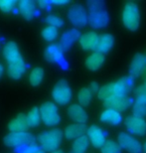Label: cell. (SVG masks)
Wrapping results in <instances>:
<instances>
[{"label":"cell","instance_id":"cell-16","mask_svg":"<svg viewBox=\"0 0 146 153\" xmlns=\"http://www.w3.org/2000/svg\"><path fill=\"white\" fill-rule=\"evenodd\" d=\"M68 115L76 123L84 124L89 119V116H87V114L84 111V108L82 105H77V103L70 105V108H68Z\"/></svg>","mask_w":146,"mask_h":153},{"label":"cell","instance_id":"cell-7","mask_svg":"<svg viewBox=\"0 0 146 153\" xmlns=\"http://www.w3.org/2000/svg\"><path fill=\"white\" fill-rule=\"evenodd\" d=\"M68 18L70 22L78 28H83L89 24V12L81 4H75L69 9Z\"/></svg>","mask_w":146,"mask_h":153},{"label":"cell","instance_id":"cell-42","mask_svg":"<svg viewBox=\"0 0 146 153\" xmlns=\"http://www.w3.org/2000/svg\"><path fill=\"white\" fill-rule=\"evenodd\" d=\"M35 153H45V151L43 150V149H39V150L37 152H35Z\"/></svg>","mask_w":146,"mask_h":153},{"label":"cell","instance_id":"cell-28","mask_svg":"<svg viewBox=\"0 0 146 153\" xmlns=\"http://www.w3.org/2000/svg\"><path fill=\"white\" fill-rule=\"evenodd\" d=\"M97 97L99 100H104V102L114 97V82H109L100 88L97 93Z\"/></svg>","mask_w":146,"mask_h":153},{"label":"cell","instance_id":"cell-29","mask_svg":"<svg viewBox=\"0 0 146 153\" xmlns=\"http://www.w3.org/2000/svg\"><path fill=\"white\" fill-rule=\"evenodd\" d=\"M44 78V69L41 67H36L31 71L29 76V82L33 87H38Z\"/></svg>","mask_w":146,"mask_h":153},{"label":"cell","instance_id":"cell-6","mask_svg":"<svg viewBox=\"0 0 146 153\" xmlns=\"http://www.w3.org/2000/svg\"><path fill=\"white\" fill-rule=\"evenodd\" d=\"M52 97L57 103L61 105H66L72 100V90L66 79H60L55 85L52 91Z\"/></svg>","mask_w":146,"mask_h":153},{"label":"cell","instance_id":"cell-2","mask_svg":"<svg viewBox=\"0 0 146 153\" xmlns=\"http://www.w3.org/2000/svg\"><path fill=\"white\" fill-rule=\"evenodd\" d=\"M63 132L60 128H53L42 132L38 136V140L44 151L54 152L58 150L63 140Z\"/></svg>","mask_w":146,"mask_h":153},{"label":"cell","instance_id":"cell-19","mask_svg":"<svg viewBox=\"0 0 146 153\" xmlns=\"http://www.w3.org/2000/svg\"><path fill=\"white\" fill-rule=\"evenodd\" d=\"M3 56L5 61H7L8 64L14 63L16 61L22 59L18 46L15 42H8L3 48Z\"/></svg>","mask_w":146,"mask_h":153},{"label":"cell","instance_id":"cell-22","mask_svg":"<svg viewBox=\"0 0 146 153\" xmlns=\"http://www.w3.org/2000/svg\"><path fill=\"white\" fill-rule=\"evenodd\" d=\"M105 60L104 54L99 53V52H93L92 55H90L84 61L86 67L90 71H97L100 67L103 65Z\"/></svg>","mask_w":146,"mask_h":153},{"label":"cell","instance_id":"cell-24","mask_svg":"<svg viewBox=\"0 0 146 153\" xmlns=\"http://www.w3.org/2000/svg\"><path fill=\"white\" fill-rule=\"evenodd\" d=\"M100 120L104 122V123L118 125L122 121V115L118 111H112V109H105L100 114Z\"/></svg>","mask_w":146,"mask_h":153},{"label":"cell","instance_id":"cell-9","mask_svg":"<svg viewBox=\"0 0 146 153\" xmlns=\"http://www.w3.org/2000/svg\"><path fill=\"white\" fill-rule=\"evenodd\" d=\"M125 127L128 133L137 136H143L146 133V121L143 117L131 115L125 119Z\"/></svg>","mask_w":146,"mask_h":153},{"label":"cell","instance_id":"cell-44","mask_svg":"<svg viewBox=\"0 0 146 153\" xmlns=\"http://www.w3.org/2000/svg\"><path fill=\"white\" fill-rule=\"evenodd\" d=\"M144 85H146V76H145V81H144Z\"/></svg>","mask_w":146,"mask_h":153},{"label":"cell","instance_id":"cell-31","mask_svg":"<svg viewBox=\"0 0 146 153\" xmlns=\"http://www.w3.org/2000/svg\"><path fill=\"white\" fill-rule=\"evenodd\" d=\"M102 153H121V147L118 142H115L112 139H107L104 145L100 148Z\"/></svg>","mask_w":146,"mask_h":153},{"label":"cell","instance_id":"cell-13","mask_svg":"<svg viewBox=\"0 0 146 153\" xmlns=\"http://www.w3.org/2000/svg\"><path fill=\"white\" fill-rule=\"evenodd\" d=\"M87 138L90 139V142L96 148H102L106 142L104 131L97 125H92L87 128Z\"/></svg>","mask_w":146,"mask_h":153},{"label":"cell","instance_id":"cell-41","mask_svg":"<svg viewBox=\"0 0 146 153\" xmlns=\"http://www.w3.org/2000/svg\"><path fill=\"white\" fill-rule=\"evenodd\" d=\"M52 153H64V151H62V150H59V149H58V150L54 151V152H52Z\"/></svg>","mask_w":146,"mask_h":153},{"label":"cell","instance_id":"cell-15","mask_svg":"<svg viewBox=\"0 0 146 153\" xmlns=\"http://www.w3.org/2000/svg\"><path fill=\"white\" fill-rule=\"evenodd\" d=\"M114 44V37L111 34L105 33V34L99 35V39H97L96 45L93 51L99 52L102 54H106L111 50Z\"/></svg>","mask_w":146,"mask_h":153},{"label":"cell","instance_id":"cell-27","mask_svg":"<svg viewBox=\"0 0 146 153\" xmlns=\"http://www.w3.org/2000/svg\"><path fill=\"white\" fill-rule=\"evenodd\" d=\"M27 119V123L28 126L31 128H34L36 126H38L40 124L41 121V115H40V111L38 109V108H33L26 115Z\"/></svg>","mask_w":146,"mask_h":153},{"label":"cell","instance_id":"cell-36","mask_svg":"<svg viewBox=\"0 0 146 153\" xmlns=\"http://www.w3.org/2000/svg\"><path fill=\"white\" fill-rule=\"evenodd\" d=\"M135 96H136V100L141 102L146 105V85H142L136 88Z\"/></svg>","mask_w":146,"mask_h":153},{"label":"cell","instance_id":"cell-12","mask_svg":"<svg viewBox=\"0 0 146 153\" xmlns=\"http://www.w3.org/2000/svg\"><path fill=\"white\" fill-rule=\"evenodd\" d=\"M132 105V100L129 97H112L111 99L104 102V105L107 109H112L115 111H126L130 105Z\"/></svg>","mask_w":146,"mask_h":153},{"label":"cell","instance_id":"cell-32","mask_svg":"<svg viewBox=\"0 0 146 153\" xmlns=\"http://www.w3.org/2000/svg\"><path fill=\"white\" fill-rule=\"evenodd\" d=\"M42 37L48 42L54 41V40L58 37V28L53 26L46 27V28H44L43 31H42Z\"/></svg>","mask_w":146,"mask_h":153},{"label":"cell","instance_id":"cell-23","mask_svg":"<svg viewBox=\"0 0 146 153\" xmlns=\"http://www.w3.org/2000/svg\"><path fill=\"white\" fill-rule=\"evenodd\" d=\"M18 9L26 20H31L34 17L36 11L35 2L32 0H22L18 3Z\"/></svg>","mask_w":146,"mask_h":153},{"label":"cell","instance_id":"cell-18","mask_svg":"<svg viewBox=\"0 0 146 153\" xmlns=\"http://www.w3.org/2000/svg\"><path fill=\"white\" fill-rule=\"evenodd\" d=\"M87 127L86 124L82 123H73L70 124L66 127L64 135L67 139L69 140H75L79 138V137L84 136V134L87 133Z\"/></svg>","mask_w":146,"mask_h":153},{"label":"cell","instance_id":"cell-37","mask_svg":"<svg viewBox=\"0 0 146 153\" xmlns=\"http://www.w3.org/2000/svg\"><path fill=\"white\" fill-rule=\"evenodd\" d=\"M39 148L36 144H32V145H25V146H21V147H18L16 149L17 153H35L39 150Z\"/></svg>","mask_w":146,"mask_h":153},{"label":"cell","instance_id":"cell-25","mask_svg":"<svg viewBox=\"0 0 146 153\" xmlns=\"http://www.w3.org/2000/svg\"><path fill=\"white\" fill-rule=\"evenodd\" d=\"M99 35L96 32H87L81 36L80 44L84 50H93L96 45Z\"/></svg>","mask_w":146,"mask_h":153},{"label":"cell","instance_id":"cell-38","mask_svg":"<svg viewBox=\"0 0 146 153\" xmlns=\"http://www.w3.org/2000/svg\"><path fill=\"white\" fill-rule=\"evenodd\" d=\"M99 85H97V82H93L90 84V91H92V94H97L99 93Z\"/></svg>","mask_w":146,"mask_h":153},{"label":"cell","instance_id":"cell-5","mask_svg":"<svg viewBox=\"0 0 146 153\" xmlns=\"http://www.w3.org/2000/svg\"><path fill=\"white\" fill-rule=\"evenodd\" d=\"M41 120L47 126H56L60 123L61 117L58 112V108L54 102H46L42 103L40 108Z\"/></svg>","mask_w":146,"mask_h":153},{"label":"cell","instance_id":"cell-34","mask_svg":"<svg viewBox=\"0 0 146 153\" xmlns=\"http://www.w3.org/2000/svg\"><path fill=\"white\" fill-rule=\"evenodd\" d=\"M17 2L14 0H0V10L5 13H9L13 10Z\"/></svg>","mask_w":146,"mask_h":153},{"label":"cell","instance_id":"cell-8","mask_svg":"<svg viewBox=\"0 0 146 153\" xmlns=\"http://www.w3.org/2000/svg\"><path fill=\"white\" fill-rule=\"evenodd\" d=\"M117 142L122 149L128 153H142L141 143L128 132H120L117 136Z\"/></svg>","mask_w":146,"mask_h":153},{"label":"cell","instance_id":"cell-40","mask_svg":"<svg viewBox=\"0 0 146 153\" xmlns=\"http://www.w3.org/2000/svg\"><path fill=\"white\" fill-rule=\"evenodd\" d=\"M3 71H4V70H3V66L0 64V79H1V76L3 75Z\"/></svg>","mask_w":146,"mask_h":153},{"label":"cell","instance_id":"cell-10","mask_svg":"<svg viewBox=\"0 0 146 153\" xmlns=\"http://www.w3.org/2000/svg\"><path fill=\"white\" fill-rule=\"evenodd\" d=\"M63 50L60 47V45L53 44L48 46L45 50V58L46 60L51 63H56L58 65H60L62 68L66 69L68 65H67L66 60L64 59L63 56Z\"/></svg>","mask_w":146,"mask_h":153},{"label":"cell","instance_id":"cell-4","mask_svg":"<svg viewBox=\"0 0 146 153\" xmlns=\"http://www.w3.org/2000/svg\"><path fill=\"white\" fill-rule=\"evenodd\" d=\"M3 142L8 147L18 148L21 146L36 144V138L33 134L28 132H10L3 138Z\"/></svg>","mask_w":146,"mask_h":153},{"label":"cell","instance_id":"cell-35","mask_svg":"<svg viewBox=\"0 0 146 153\" xmlns=\"http://www.w3.org/2000/svg\"><path fill=\"white\" fill-rule=\"evenodd\" d=\"M46 21L49 24V26H53V27H56V28H60V27H63L64 25V21L62 18H60L59 16H56V15H49Z\"/></svg>","mask_w":146,"mask_h":153},{"label":"cell","instance_id":"cell-17","mask_svg":"<svg viewBox=\"0 0 146 153\" xmlns=\"http://www.w3.org/2000/svg\"><path fill=\"white\" fill-rule=\"evenodd\" d=\"M81 38V33L78 29L73 28L66 31L62 35L60 40V47L63 51H68L72 47L73 44Z\"/></svg>","mask_w":146,"mask_h":153},{"label":"cell","instance_id":"cell-43","mask_svg":"<svg viewBox=\"0 0 146 153\" xmlns=\"http://www.w3.org/2000/svg\"><path fill=\"white\" fill-rule=\"evenodd\" d=\"M143 152L146 153V142H145V144H144V146H143Z\"/></svg>","mask_w":146,"mask_h":153},{"label":"cell","instance_id":"cell-3","mask_svg":"<svg viewBox=\"0 0 146 153\" xmlns=\"http://www.w3.org/2000/svg\"><path fill=\"white\" fill-rule=\"evenodd\" d=\"M123 25L130 31H136L140 24V12L138 6L133 2H127L122 10Z\"/></svg>","mask_w":146,"mask_h":153},{"label":"cell","instance_id":"cell-14","mask_svg":"<svg viewBox=\"0 0 146 153\" xmlns=\"http://www.w3.org/2000/svg\"><path fill=\"white\" fill-rule=\"evenodd\" d=\"M146 69V56L142 54H136L131 61L129 67V76L132 78H138L144 73Z\"/></svg>","mask_w":146,"mask_h":153},{"label":"cell","instance_id":"cell-30","mask_svg":"<svg viewBox=\"0 0 146 153\" xmlns=\"http://www.w3.org/2000/svg\"><path fill=\"white\" fill-rule=\"evenodd\" d=\"M92 91H90V88H83L79 91L78 94V102L82 106H87L90 105V100H92Z\"/></svg>","mask_w":146,"mask_h":153},{"label":"cell","instance_id":"cell-33","mask_svg":"<svg viewBox=\"0 0 146 153\" xmlns=\"http://www.w3.org/2000/svg\"><path fill=\"white\" fill-rule=\"evenodd\" d=\"M133 115L138 116V117H143L146 115V105L138 100H135L133 105Z\"/></svg>","mask_w":146,"mask_h":153},{"label":"cell","instance_id":"cell-26","mask_svg":"<svg viewBox=\"0 0 146 153\" xmlns=\"http://www.w3.org/2000/svg\"><path fill=\"white\" fill-rule=\"evenodd\" d=\"M90 145V139L87 138V136H82L79 138L75 139L74 142L72 144V149L74 153H84Z\"/></svg>","mask_w":146,"mask_h":153},{"label":"cell","instance_id":"cell-1","mask_svg":"<svg viewBox=\"0 0 146 153\" xmlns=\"http://www.w3.org/2000/svg\"><path fill=\"white\" fill-rule=\"evenodd\" d=\"M89 25L93 29L105 28L109 23V14L105 9V3L100 0L87 2Z\"/></svg>","mask_w":146,"mask_h":153},{"label":"cell","instance_id":"cell-39","mask_svg":"<svg viewBox=\"0 0 146 153\" xmlns=\"http://www.w3.org/2000/svg\"><path fill=\"white\" fill-rule=\"evenodd\" d=\"M69 1H66V0H64V1H51L50 4L51 5H65V4H68Z\"/></svg>","mask_w":146,"mask_h":153},{"label":"cell","instance_id":"cell-21","mask_svg":"<svg viewBox=\"0 0 146 153\" xmlns=\"http://www.w3.org/2000/svg\"><path fill=\"white\" fill-rule=\"evenodd\" d=\"M25 71H26V65L24 63L23 58L14 63L8 64L7 67L8 76L13 79H19L21 78V76L25 73Z\"/></svg>","mask_w":146,"mask_h":153},{"label":"cell","instance_id":"cell-11","mask_svg":"<svg viewBox=\"0 0 146 153\" xmlns=\"http://www.w3.org/2000/svg\"><path fill=\"white\" fill-rule=\"evenodd\" d=\"M133 87H134V78L130 76H123L114 82V96L128 97Z\"/></svg>","mask_w":146,"mask_h":153},{"label":"cell","instance_id":"cell-20","mask_svg":"<svg viewBox=\"0 0 146 153\" xmlns=\"http://www.w3.org/2000/svg\"><path fill=\"white\" fill-rule=\"evenodd\" d=\"M28 123L25 114H18L8 123V129L10 132H26L28 129Z\"/></svg>","mask_w":146,"mask_h":153}]
</instances>
